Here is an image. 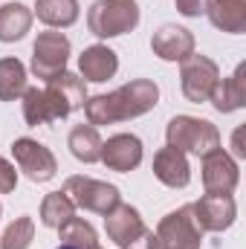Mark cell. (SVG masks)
<instances>
[{"label":"cell","instance_id":"cell-7","mask_svg":"<svg viewBox=\"0 0 246 249\" xmlns=\"http://www.w3.org/2000/svg\"><path fill=\"white\" fill-rule=\"evenodd\" d=\"M64 194L72 200L75 209H84V212H96V214H107L113 212L119 203H122V194L119 188L110 186V183H102V180H93V177H84V174H72L67 177L64 183Z\"/></svg>","mask_w":246,"mask_h":249},{"label":"cell","instance_id":"cell-9","mask_svg":"<svg viewBox=\"0 0 246 249\" xmlns=\"http://www.w3.org/2000/svg\"><path fill=\"white\" fill-rule=\"evenodd\" d=\"M70 38L64 32H41L32 44V72L44 81H50L53 75H58L67 70V61H70Z\"/></svg>","mask_w":246,"mask_h":249},{"label":"cell","instance_id":"cell-18","mask_svg":"<svg viewBox=\"0 0 246 249\" xmlns=\"http://www.w3.org/2000/svg\"><path fill=\"white\" fill-rule=\"evenodd\" d=\"M206 15L211 26L220 32H229V35L246 32V0H211Z\"/></svg>","mask_w":246,"mask_h":249},{"label":"cell","instance_id":"cell-8","mask_svg":"<svg viewBox=\"0 0 246 249\" xmlns=\"http://www.w3.org/2000/svg\"><path fill=\"white\" fill-rule=\"evenodd\" d=\"M12 157L18 162V168L32 180V183H50L55 174H58V160L55 154L38 142V139H29V136H20L12 142Z\"/></svg>","mask_w":246,"mask_h":249},{"label":"cell","instance_id":"cell-20","mask_svg":"<svg viewBox=\"0 0 246 249\" xmlns=\"http://www.w3.org/2000/svg\"><path fill=\"white\" fill-rule=\"evenodd\" d=\"M67 148L70 154L84 162V165H93L102 160V136H99V127L93 124H75L70 130V139H67Z\"/></svg>","mask_w":246,"mask_h":249},{"label":"cell","instance_id":"cell-16","mask_svg":"<svg viewBox=\"0 0 246 249\" xmlns=\"http://www.w3.org/2000/svg\"><path fill=\"white\" fill-rule=\"evenodd\" d=\"M119 70V55L107 47V44H93L78 55V75L84 81L102 84L107 78H113Z\"/></svg>","mask_w":246,"mask_h":249},{"label":"cell","instance_id":"cell-30","mask_svg":"<svg viewBox=\"0 0 246 249\" xmlns=\"http://www.w3.org/2000/svg\"><path fill=\"white\" fill-rule=\"evenodd\" d=\"M0 214H3V206H0Z\"/></svg>","mask_w":246,"mask_h":249},{"label":"cell","instance_id":"cell-21","mask_svg":"<svg viewBox=\"0 0 246 249\" xmlns=\"http://www.w3.org/2000/svg\"><path fill=\"white\" fill-rule=\"evenodd\" d=\"M32 15L50 29H67L78 20V0H35Z\"/></svg>","mask_w":246,"mask_h":249},{"label":"cell","instance_id":"cell-29","mask_svg":"<svg viewBox=\"0 0 246 249\" xmlns=\"http://www.w3.org/2000/svg\"><path fill=\"white\" fill-rule=\"evenodd\" d=\"M58 249H72V247H67V244H61V247H58Z\"/></svg>","mask_w":246,"mask_h":249},{"label":"cell","instance_id":"cell-11","mask_svg":"<svg viewBox=\"0 0 246 249\" xmlns=\"http://www.w3.org/2000/svg\"><path fill=\"white\" fill-rule=\"evenodd\" d=\"M191 214L203 232H226L238 217V206L232 194H203L191 203Z\"/></svg>","mask_w":246,"mask_h":249},{"label":"cell","instance_id":"cell-3","mask_svg":"<svg viewBox=\"0 0 246 249\" xmlns=\"http://www.w3.org/2000/svg\"><path fill=\"white\" fill-rule=\"evenodd\" d=\"M165 139L171 148L194 154V157H206L214 148H220V130L217 124L209 119H197V116H174L165 124Z\"/></svg>","mask_w":246,"mask_h":249},{"label":"cell","instance_id":"cell-28","mask_svg":"<svg viewBox=\"0 0 246 249\" xmlns=\"http://www.w3.org/2000/svg\"><path fill=\"white\" fill-rule=\"evenodd\" d=\"M241 133H244V130L238 127V130H235V157H246V148L241 145Z\"/></svg>","mask_w":246,"mask_h":249},{"label":"cell","instance_id":"cell-22","mask_svg":"<svg viewBox=\"0 0 246 249\" xmlns=\"http://www.w3.org/2000/svg\"><path fill=\"white\" fill-rule=\"evenodd\" d=\"M26 87V67L18 58H0V102H18Z\"/></svg>","mask_w":246,"mask_h":249},{"label":"cell","instance_id":"cell-25","mask_svg":"<svg viewBox=\"0 0 246 249\" xmlns=\"http://www.w3.org/2000/svg\"><path fill=\"white\" fill-rule=\"evenodd\" d=\"M32 241H35V220L29 214H23L6 226V232L0 238V249H29Z\"/></svg>","mask_w":246,"mask_h":249},{"label":"cell","instance_id":"cell-24","mask_svg":"<svg viewBox=\"0 0 246 249\" xmlns=\"http://www.w3.org/2000/svg\"><path fill=\"white\" fill-rule=\"evenodd\" d=\"M58 235H61V244H67V247H72V249H102L96 229L84 217H70L58 229Z\"/></svg>","mask_w":246,"mask_h":249},{"label":"cell","instance_id":"cell-12","mask_svg":"<svg viewBox=\"0 0 246 249\" xmlns=\"http://www.w3.org/2000/svg\"><path fill=\"white\" fill-rule=\"evenodd\" d=\"M241 183V168L232 154L214 148L203 157V188L206 194H232Z\"/></svg>","mask_w":246,"mask_h":249},{"label":"cell","instance_id":"cell-13","mask_svg":"<svg viewBox=\"0 0 246 249\" xmlns=\"http://www.w3.org/2000/svg\"><path fill=\"white\" fill-rule=\"evenodd\" d=\"M142 139L136 133H116L110 136L107 142H102V160L110 171H119V174H127L133 168L142 165Z\"/></svg>","mask_w":246,"mask_h":249},{"label":"cell","instance_id":"cell-15","mask_svg":"<svg viewBox=\"0 0 246 249\" xmlns=\"http://www.w3.org/2000/svg\"><path fill=\"white\" fill-rule=\"evenodd\" d=\"M154 177L168 188H185L191 183V165L183 151L165 145L154 154Z\"/></svg>","mask_w":246,"mask_h":249},{"label":"cell","instance_id":"cell-27","mask_svg":"<svg viewBox=\"0 0 246 249\" xmlns=\"http://www.w3.org/2000/svg\"><path fill=\"white\" fill-rule=\"evenodd\" d=\"M174 6H177V12L183 18H200V15L209 12L211 0H174Z\"/></svg>","mask_w":246,"mask_h":249},{"label":"cell","instance_id":"cell-1","mask_svg":"<svg viewBox=\"0 0 246 249\" xmlns=\"http://www.w3.org/2000/svg\"><path fill=\"white\" fill-rule=\"evenodd\" d=\"M20 99H23V119H26V124L38 127V124L67 119L72 110L84 107L87 84H84L81 75L64 70L58 75H53L44 87H26V93Z\"/></svg>","mask_w":246,"mask_h":249},{"label":"cell","instance_id":"cell-14","mask_svg":"<svg viewBox=\"0 0 246 249\" xmlns=\"http://www.w3.org/2000/svg\"><path fill=\"white\" fill-rule=\"evenodd\" d=\"M151 50L157 58L171 64H183L188 55H194V35L185 29V26H177V23H165L154 32L151 38Z\"/></svg>","mask_w":246,"mask_h":249},{"label":"cell","instance_id":"cell-23","mask_svg":"<svg viewBox=\"0 0 246 249\" xmlns=\"http://www.w3.org/2000/svg\"><path fill=\"white\" fill-rule=\"evenodd\" d=\"M75 217V206L64 191H50L41 203V223L50 229H61L64 223Z\"/></svg>","mask_w":246,"mask_h":249},{"label":"cell","instance_id":"cell-2","mask_svg":"<svg viewBox=\"0 0 246 249\" xmlns=\"http://www.w3.org/2000/svg\"><path fill=\"white\" fill-rule=\"evenodd\" d=\"M157 105H159V87H157V81H151V78H133V81L122 84L113 93L87 96L84 116H87V124L99 127V124L127 122V119L145 116Z\"/></svg>","mask_w":246,"mask_h":249},{"label":"cell","instance_id":"cell-6","mask_svg":"<svg viewBox=\"0 0 246 249\" xmlns=\"http://www.w3.org/2000/svg\"><path fill=\"white\" fill-rule=\"evenodd\" d=\"M203 229L191 214V203L168 212L154 229V249H200Z\"/></svg>","mask_w":246,"mask_h":249},{"label":"cell","instance_id":"cell-26","mask_svg":"<svg viewBox=\"0 0 246 249\" xmlns=\"http://www.w3.org/2000/svg\"><path fill=\"white\" fill-rule=\"evenodd\" d=\"M18 186V171H15V165L6 160V157H0V194H12Z\"/></svg>","mask_w":246,"mask_h":249},{"label":"cell","instance_id":"cell-19","mask_svg":"<svg viewBox=\"0 0 246 249\" xmlns=\"http://www.w3.org/2000/svg\"><path fill=\"white\" fill-rule=\"evenodd\" d=\"M32 9L23 3H3L0 6V44H15L26 38L32 29Z\"/></svg>","mask_w":246,"mask_h":249},{"label":"cell","instance_id":"cell-4","mask_svg":"<svg viewBox=\"0 0 246 249\" xmlns=\"http://www.w3.org/2000/svg\"><path fill=\"white\" fill-rule=\"evenodd\" d=\"M139 18L136 0H96L87 12V29L96 38H119L139 26Z\"/></svg>","mask_w":246,"mask_h":249},{"label":"cell","instance_id":"cell-10","mask_svg":"<svg viewBox=\"0 0 246 249\" xmlns=\"http://www.w3.org/2000/svg\"><path fill=\"white\" fill-rule=\"evenodd\" d=\"M220 78V67L211 61L209 55H188L180 67V87H183V96L194 105H203L209 102L214 84Z\"/></svg>","mask_w":246,"mask_h":249},{"label":"cell","instance_id":"cell-5","mask_svg":"<svg viewBox=\"0 0 246 249\" xmlns=\"http://www.w3.org/2000/svg\"><path fill=\"white\" fill-rule=\"evenodd\" d=\"M105 232L119 249H154V232L130 203H119L105 214Z\"/></svg>","mask_w":246,"mask_h":249},{"label":"cell","instance_id":"cell-17","mask_svg":"<svg viewBox=\"0 0 246 249\" xmlns=\"http://www.w3.org/2000/svg\"><path fill=\"white\" fill-rule=\"evenodd\" d=\"M211 107L217 113H235L246 105V64H238V70L229 78H217L211 96Z\"/></svg>","mask_w":246,"mask_h":249}]
</instances>
